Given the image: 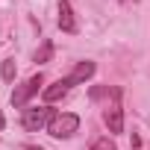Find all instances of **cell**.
Listing matches in <instances>:
<instances>
[{"instance_id":"cell-1","label":"cell","mask_w":150,"mask_h":150,"mask_svg":"<svg viewBox=\"0 0 150 150\" xmlns=\"http://www.w3.org/2000/svg\"><path fill=\"white\" fill-rule=\"evenodd\" d=\"M77 129H80V118L74 115V112H62V115H56V118L47 124V132H50L53 138H71Z\"/></svg>"},{"instance_id":"cell-2","label":"cell","mask_w":150,"mask_h":150,"mask_svg":"<svg viewBox=\"0 0 150 150\" xmlns=\"http://www.w3.org/2000/svg\"><path fill=\"white\" fill-rule=\"evenodd\" d=\"M53 118H56V112H53L50 106H38V109H24V115H21V124H24V129H30V132H38V129H41V127H47Z\"/></svg>"},{"instance_id":"cell-3","label":"cell","mask_w":150,"mask_h":150,"mask_svg":"<svg viewBox=\"0 0 150 150\" xmlns=\"http://www.w3.org/2000/svg\"><path fill=\"white\" fill-rule=\"evenodd\" d=\"M44 86V77L41 74H35V77H30L24 86H18L15 91H12V106H27V100L33 97V94H38V88Z\"/></svg>"},{"instance_id":"cell-4","label":"cell","mask_w":150,"mask_h":150,"mask_svg":"<svg viewBox=\"0 0 150 150\" xmlns=\"http://www.w3.org/2000/svg\"><path fill=\"white\" fill-rule=\"evenodd\" d=\"M59 30L68 33V35H74V33L80 30V27H77V18H74V9H71L68 0H59Z\"/></svg>"},{"instance_id":"cell-5","label":"cell","mask_w":150,"mask_h":150,"mask_svg":"<svg viewBox=\"0 0 150 150\" xmlns=\"http://www.w3.org/2000/svg\"><path fill=\"white\" fill-rule=\"evenodd\" d=\"M103 121H106L109 132H124V109H121V103H118V100H115L112 106H106Z\"/></svg>"},{"instance_id":"cell-6","label":"cell","mask_w":150,"mask_h":150,"mask_svg":"<svg viewBox=\"0 0 150 150\" xmlns=\"http://www.w3.org/2000/svg\"><path fill=\"white\" fill-rule=\"evenodd\" d=\"M88 77H94V62H77V68L65 77V83H68V86H80V83H86Z\"/></svg>"},{"instance_id":"cell-7","label":"cell","mask_w":150,"mask_h":150,"mask_svg":"<svg viewBox=\"0 0 150 150\" xmlns=\"http://www.w3.org/2000/svg\"><path fill=\"white\" fill-rule=\"evenodd\" d=\"M71 91V86L65 83V80H59V83H53V86H47L44 88V106H50V103H56V100H62L65 94Z\"/></svg>"},{"instance_id":"cell-8","label":"cell","mask_w":150,"mask_h":150,"mask_svg":"<svg viewBox=\"0 0 150 150\" xmlns=\"http://www.w3.org/2000/svg\"><path fill=\"white\" fill-rule=\"evenodd\" d=\"M100 97L121 100V88H109V86H103V88H91V100H100Z\"/></svg>"},{"instance_id":"cell-9","label":"cell","mask_w":150,"mask_h":150,"mask_svg":"<svg viewBox=\"0 0 150 150\" xmlns=\"http://www.w3.org/2000/svg\"><path fill=\"white\" fill-rule=\"evenodd\" d=\"M50 56H53V44H50V41H44V44H41V50H35V62H50Z\"/></svg>"},{"instance_id":"cell-10","label":"cell","mask_w":150,"mask_h":150,"mask_svg":"<svg viewBox=\"0 0 150 150\" xmlns=\"http://www.w3.org/2000/svg\"><path fill=\"white\" fill-rule=\"evenodd\" d=\"M0 74H3V80H6V83H12V80H15V59H6L3 68H0Z\"/></svg>"},{"instance_id":"cell-11","label":"cell","mask_w":150,"mask_h":150,"mask_svg":"<svg viewBox=\"0 0 150 150\" xmlns=\"http://www.w3.org/2000/svg\"><path fill=\"white\" fill-rule=\"evenodd\" d=\"M91 150H118V144H115L112 138H97V141L91 144Z\"/></svg>"},{"instance_id":"cell-12","label":"cell","mask_w":150,"mask_h":150,"mask_svg":"<svg viewBox=\"0 0 150 150\" xmlns=\"http://www.w3.org/2000/svg\"><path fill=\"white\" fill-rule=\"evenodd\" d=\"M6 127V118H3V112H0V129H3Z\"/></svg>"},{"instance_id":"cell-13","label":"cell","mask_w":150,"mask_h":150,"mask_svg":"<svg viewBox=\"0 0 150 150\" xmlns=\"http://www.w3.org/2000/svg\"><path fill=\"white\" fill-rule=\"evenodd\" d=\"M121 3H124V6H132V3H135V0H121Z\"/></svg>"}]
</instances>
